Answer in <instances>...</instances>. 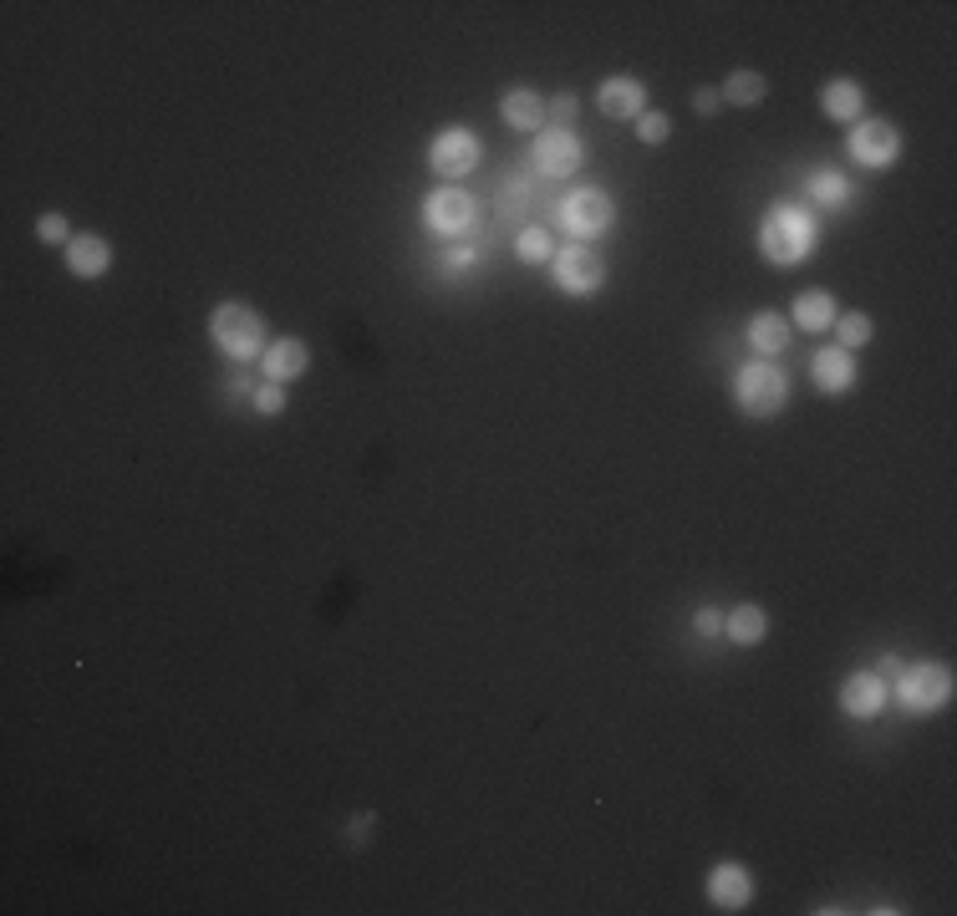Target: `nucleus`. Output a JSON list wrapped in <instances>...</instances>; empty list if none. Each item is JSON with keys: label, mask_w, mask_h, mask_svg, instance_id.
I'll list each match as a JSON object with an SVG mask.
<instances>
[{"label": "nucleus", "mask_w": 957, "mask_h": 916, "mask_svg": "<svg viewBox=\"0 0 957 916\" xmlns=\"http://www.w3.org/2000/svg\"><path fill=\"white\" fill-rule=\"evenodd\" d=\"M36 235L46 239V245H72V235H67V219H62V214H46V219H41V225H36Z\"/></svg>", "instance_id": "bb28decb"}, {"label": "nucleus", "mask_w": 957, "mask_h": 916, "mask_svg": "<svg viewBox=\"0 0 957 916\" xmlns=\"http://www.w3.org/2000/svg\"><path fill=\"white\" fill-rule=\"evenodd\" d=\"M255 408H260V412H280V408H286V392H280V382L260 387V392H255Z\"/></svg>", "instance_id": "c85d7f7f"}, {"label": "nucleus", "mask_w": 957, "mask_h": 916, "mask_svg": "<svg viewBox=\"0 0 957 916\" xmlns=\"http://www.w3.org/2000/svg\"><path fill=\"white\" fill-rule=\"evenodd\" d=\"M749 346H754L759 357H774V352H785V346H789V321L774 316V311H759V316L749 321Z\"/></svg>", "instance_id": "f3484780"}, {"label": "nucleus", "mask_w": 957, "mask_h": 916, "mask_svg": "<svg viewBox=\"0 0 957 916\" xmlns=\"http://www.w3.org/2000/svg\"><path fill=\"white\" fill-rule=\"evenodd\" d=\"M692 107H698V112H718V93H713V87H698Z\"/></svg>", "instance_id": "7c9ffc66"}, {"label": "nucleus", "mask_w": 957, "mask_h": 916, "mask_svg": "<svg viewBox=\"0 0 957 916\" xmlns=\"http://www.w3.org/2000/svg\"><path fill=\"white\" fill-rule=\"evenodd\" d=\"M795 326H805V332H825V326H836V305H830V295H825V291L795 295Z\"/></svg>", "instance_id": "412c9836"}, {"label": "nucleus", "mask_w": 957, "mask_h": 916, "mask_svg": "<svg viewBox=\"0 0 957 916\" xmlns=\"http://www.w3.org/2000/svg\"><path fill=\"white\" fill-rule=\"evenodd\" d=\"M764 93H770V82L759 77V72H733L729 87H723V97H729V103H739V107L764 103Z\"/></svg>", "instance_id": "4be33fe9"}, {"label": "nucleus", "mask_w": 957, "mask_h": 916, "mask_svg": "<svg viewBox=\"0 0 957 916\" xmlns=\"http://www.w3.org/2000/svg\"><path fill=\"white\" fill-rule=\"evenodd\" d=\"M815 382H820V392H851L856 387V362L846 346H825V352H815Z\"/></svg>", "instance_id": "4468645a"}, {"label": "nucleus", "mask_w": 957, "mask_h": 916, "mask_svg": "<svg viewBox=\"0 0 957 916\" xmlns=\"http://www.w3.org/2000/svg\"><path fill=\"white\" fill-rule=\"evenodd\" d=\"M428 163H433V173L459 179V173H469L478 163V138L469 128H449V133H439V143L428 148Z\"/></svg>", "instance_id": "1a4fd4ad"}, {"label": "nucleus", "mask_w": 957, "mask_h": 916, "mask_svg": "<svg viewBox=\"0 0 957 916\" xmlns=\"http://www.w3.org/2000/svg\"><path fill=\"white\" fill-rule=\"evenodd\" d=\"M515 250H519V260H525V266H540V260H550V255H556V245H550L546 229H525V235L515 239Z\"/></svg>", "instance_id": "b1692460"}, {"label": "nucleus", "mask_w": 957, "mask_h": 916, "mask_svg": "<svg viewBox=\"0 0 957 916\" xmlns=\"http://www.w3.org/2000/svg\"><path fill=\"white\" fill-rule=\"evenodd\" d=\"M836 332H840V346L856 352V346L871 342V316H865V311H846V316L836 321Z\"/></svg>", "instance_id": "5701e85b"}, {"label": "nucleus", "mask_w": 957, "mask_h": 916, "mask_svg": "<svg viewBox=\"0 0 957 916\" xmlns=\"http://www.w3.org/2000/svg\"><path fill=\"white\" fill-rule=\"evenodd\" d=\"M550 118H556V128H566V122L576 118V97H556V107H550Z\"/></svg>", "instance_id": "c756f323"}, {"label": "nucleus", "mask_w": 957, "mask_h": 916, "mask_svg": "<svg viewBox=\"0 0 957 916\" xmlns=\"http://www.w3.org/2000/svg\"><path fill=\"white\" fill-rule=\"evenodd\" d=\"M692 626H698V637H723V611L703 606L698 616H692Z\"/></svg>", "instance_id": "cd10ccee"}, {"label": "nucleus", "mask_w": 957, "mask_h": 916, "mask_svg": "<svg viewBox=\"0 0 957 916\" xmlns=\"http://www.w3.org/2000/svg\"><path fill=\"white\" fill-rule=\"evenodd\" d=\"M581 163V143H576L571 128H550V133L535 138V169L550 173V179H566Z\"/></svg>", "instance_id": "9d476101"}, {"label": "nucleus", "mask_w": 957, "mask_h": 916, "mask_svg": "<svg viewBox=\"0 0 957 916\" xmlns=\"http://www.w3.org/2000/svg\"><path fill=\"white\" fill-rule=\"evenodd\" d=\"M560 219H566L571 235H601V229L612 225V200L601 188H576L571 200H566V209H560Z\"/></svg>", "instance_id": "6e6552de"}, {"label": "nucleus", "mask_w": 957, "mask_h": 916, "mask_svg": "<svg viewBox=\"0 0 957 916\" xmlns=\"http://www.w3.org/2000/svg\"><path fill=\"white\" fill-rule=\"evenodd\" d=\"M667 128H673V122H667L663 112H642V118H637V138H642V143H663Z\"/></svg>", "instance_id": "a878e982"}, {"label": "nucleus", "mask_w": 957, "mask_h": 916, "mask_svg": "<svg viewBox=\"0 0 957 916\" xmlns=\"http://www.w3.org/2000/svg\"><path fill=\"white\" fill-rule=\"evenodd\" d=\"M785 373L774 367V362H749L744 373H739V408L749 412V418H774V412L785 408Z\"/></svg>", "instance_id": "7ed1b4c3"}, {"label": "nucleus", "mask_w": 957, "mask_h": 916, "mask_svg": "<svg viewBox=\"0 0 957 916\" xmlns=\"http://www.w3.org/2000/svg\"><path fill=\"white\" fill-rule=\"evenodd\" d=\"M851 153H856V163H865V169H886V163H896V153H902V138H896V128H891L886 118H871L851 133Z\"/></svg>", "instance_id": "0eeeda50"}, {"label": "nucleus", "mask_w": 957, "mask_h": 916, "mask_svg": "<svg viewBox=\"0 0 957 916\" xmlns=\"http://www.w3.org/2000/svg\"><path fill=\"white\" fill-rule=\"evenodd\" d=\"M596 103L606 118L626 122V118H642V107H647V87H642L637 77H606L596 87Z\"/></svg>", "instance_id": "9b49d317"}, {"label": "nucleus", "mask_w": 957, "mask_h": 916, "mask_svg": "<svg viewBox=\"0 0 957 916\" xmlns=\"http://www.w3.org/2000/svg\"><path fill=\"white\" fill-rule=\"evenodd\" d=\"M423 225L439 229V235H464L474 225V200L464 188H439V194L423 200Z\"/></svg>", "instance_id": "423d86ee"}, {"label": "nucleus", "mask_w": 957, "mask_h": 916, "mask_svg": "<svg viewBox=\"0 0 957 916\" xmlns=\"http://www.w3.org/2000/svg\"><path fill=\"white\" fill-rule=\"evenodd\" d=\"M896 692H902V703L912 708V713H937V708L953 698V672H947L943 662H917L902 672Z\"/></svg>", "instance_id": "20e7f679"}, {"label": "nucleus", "mask_w": 957, "mask_h": 916, "mask_svg": "<svg viewBox=\"0 0 957 916\" xmlns=\"http://www.w3.org/2000/svg\"><path fill=\"white\" fill-rule=\"evenodd\" d=\"M861 103H865L861 82H851V77H836V82H825V93H820V107H825V118H836V122H851V118H861Z\"/></svg>", "instance_id": "dca6fc26"}, {"label": "nucleus", "mask_w": 957, "mask_h": 916, "mask_svg": "<svg viewBox=\"0 0 957 916\" xmlns=\"http://www.w3.org/2000/svg\"><path fill=\"white\" fill-rule=\"evenodd\" d=\"M107 266H112V250H107V239H97V235H72V245H67V270H72V276L97 280Z\"/></svg>", "instance_id": "2eb2a0df"}, {"label": "nucleus", "mask_w": 957, "mask_h": 916, "mask_svg": "<svg viewBox=\"0 0 957 916\" xmlns=\"http://www.w3.org/2000/svg\"><path fill=\"white\" fill-rule=\"evenodd\" d=\"M307 362H311V352L301 342H276L266 352V377L270 382H291V377L307 373Z\"/></svg>", "instance_id": "aec40b11"}, {"label": "nucleus", "mask_w": 957, "mask_h": 916, "mask_svg": "<svg viewBox=\"0 0 957 916\" xmlns=\"http://www.w3.org/2000/svg\"><path fill=\"white\" fill-rule=\"evenodd\" d=\"M881 703H886V682L877 672H856V678L840 682V708L851 718H877Z\"/></svg>", "instance_id": "ddd939ff"}, {"label": "nucleus", "mask_w": 957, "mask_h": 916, "mask_svg": "<svg viewBox=\"0 0 957 916\" xmlns=\"http://www.w3.org/2000/svg\"><path fill=\"white\" fill-rule=\"evenodd\" d=\"M449 266H453V270H464V266H474V250H453V255H449Z\"/></svg>", "instance_id": "2f4dec72"}, {"label": "nucleus", "mask_w": 957, "mask_h": 916, "mask_svg": "<svg viewBox=\"0 0 957 916\" xmlns=\"http://www.w3.org/2000/svg\"><path fill=\"white\" fill-rule=\"evenodd\" d=\"M708 896H713V906H723V912H744L749 896H754V881H749L744 865L723 861L713 876H708Z\"/></svg>", "instance_id": "f8f14e48"}, {"label": "nucleus", "mask_w": 957, "mask_h": 916, "mask_svg": "<svg viewBox=\"0 0 957 916\" xmlns=\"http://www.w3.org/2000/svg\"><path fill=\"white\" fill-rule=\"evenodd\" d=\"M209 336H214V346L225 352V357H235V362H245V357H260L266 352V321L255 316L250 305H219L209 316Z\"/></svg>", "instance_id": "f03ea898"}, {"label": "nucleus", "mask_w": 957, "mask_h": 916, "mask_svg": "<svg viewBox=\"0 0 957 916\" xmlns=\"http://www.w3.org/2000/svg\"><path fill=\"white\" fill-rule=\"evenodd\" d=\"M810 194H815V204H846V179L830 173V169H820L810 179Z\"/></svg>", "instance_id": "393cba45"}, {"label": "nucleus", "mask_w": 957, "mask_h": 916, "mask_svg": "<svg viewBox=\"0 0 957 916\" xmlns=\"http://www.w3.org/2000/svg\"><path fill=\"white\" fill-rule=\"evenodd\" d=\"M723 632H729L739 647H754V642L770 637V616H764V606H733L729 616H723Z\"/></svg>", "instance_id": "6ab92c4d"}, {"label": "nucleus", "mask_w": 957, "mask_h": 916, "mask_svg": "<svg viewBox=\"0 0 957 916\" xmlns=\"http://www.w3.org/2000/svg\"><path fill=\"white\" fill-rule=\"evenodd\" d=\"M499 112H505L509 128H525V133L546 122V103H540V97H535L530 87H509L505 103H499Z\"/></svg>", "instance_id": "a211bd4d"}, {"label": "nucleus", "mask_w": 957, "mask_h": 916, "mask_svg": "<svg viewBox=\"0 0 957 916\" xmlns=\"http://www.w3.org/2000/svg\"><path fill=\"white\" fill-rule=\"evenodd\" d=\"M815 245V225L810 214L795 209V204H774L770 219H764V229H759V250H764V260H774V266H795V260H805Z\"/></svg>", "instance_id": "f257e3e1"}, {"label": "nucleus", "mask_w": 957, "mask_h": 916, "mask_svg": "<svg viewBox=\"0 0 957 916\" xmlns=\"http://www.w3.org/2000/svg\"><path fill=\"white\" fill-rule=\"evenodd\" d=\"M601 280H606V260H601L596 250H585V245H566V250L556 255V285L571 295H591L601 291Z\"/></svg>", "instance_id": "39448f33"}]
</instances>
